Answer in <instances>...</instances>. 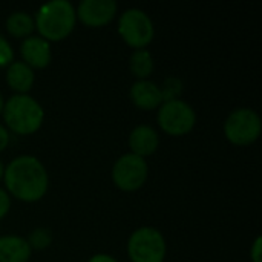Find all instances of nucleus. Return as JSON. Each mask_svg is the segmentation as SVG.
<instances>
[{"mask_svg":"<svg viewBox=\"0 0 262 262\" xmlns=\"http://www.w3.org/2000/svg\"><path fill=\"white\" fill-rule=\"evenodd\" d=\"M5 184L17 200L32 203L48 190V172L40 160L32 155H20L5 167Z\"/></svg>","mask_w":262,"mask_h":262,"instance_id":"nucleus-1","label":"nucleus"},{"mask_svg":"<svg viewBox=\"0 0 262 262\" xmlns=\"http://www.w3.org/2000/svg\"><path fill=\"white\" fill-rule=\"evenodd\" d=\"M35 28L45 40H63L75 26V8L68 0H51L41 5L35 15Z\"/></svg>","mask_w":262,"mask_h":262,"instance_id":"nucleus-2","label":"nucleus"},{"mask_svg":"<svg viewBox=\"0 0 262 262\" xmlns=\"http://www.w3.org/2000/svg\"><path fill=\"white\" fill-rule=\"evenodd\" d=\"M2 114L6 126L18 135L35 132L41 126L45 117L41 104L28 94H15L9 97Z\"/></svg>","mask_w":262,"mask_h":262,"instance_id":"nucleus-3","label":"nucleus"},{"mask_svg":"<svg viewBox=\"0 0 262 262\" xmlns=\"http://www.w3.org/2000/svg\"><path fill=\"white\" fill-rule=\"evenodd\" d=\"M127 253L132 262H163L166 258L164 236L154 227H141L130 235Z\"/></svg>","mask_w":262,"mask_h":262,"instance_id":"nucleus-4","label":"nucleus"},{"mask_svg":"<svg viewBox=\"0 0 262 262\" xmlns=\"http://www.w3.org/2000/svg\"><path fill=\"white\" fill-rule=\"evenodd\" d=\"M118 32L123 40L137 49H144L155 34L152 18L138 8L126 9L118 18Z\"/></svg>","mask_w":262,"mask_h":262,"instance_id":"nucleus-5","label":"nucleus"},{"mask_svg":"<svg viewBox=\"0 0 262 262\" xmlns=\"http://www.w3.org/2000/svg\"><path fill=\"white\" fill-rule=\"evenodd\" d=\"M261 129L259 114L249 107H239L233 111L224 123V134L227 140L238 146H247L258 140Z\"/></svg>","mask_w":262,"mask_h":262,"instance_id":"nucleus-6","label":"nucleus"},{"mask_svg":"<svg viewBox=\"0 0 262 262\" xmlns=\"http://www.w3.org/2000/svg\"><path fill=\"white\" fill-rule=\"evenodd\" d=\"M196 121L193 107L184 100L164 101L158 109V124L160 127L173 137H181L189 134Z\"/></svg>","mask_w":262,"mask_h":262,"instance_id":"nucleus-7","label":"nucleus"},{"mask_svg":"<svg viewBox=\"0 0 262 262\" xmlns=\"http://www.w3.org/2000/svg\"><path fill=\"white\" fill-rule=\"evenodd\" d=\"M147 172L149 167L144 158L135 154H124L112 167V180L118 189L132 192L146 183Z\"/></svg>","mask_w":262,"mask_h":262,"instance_id":"nucleus-8","label":"nucleus"},{"mask_svg":"<svg viewBox=\"0 0 262 262\" xmlns=\"http://www.w3.org/2000/svg\"><path fill=\"white\" fill-rule=\"evenodd\" d=\"M117 12V3L114 0H83L75 9L77 17L92 28L107 25Z\"/></svg>","mask_w":262,"mask_h":262,"instance_id":"nucleus-9","label":"nucleus"},{"mask_svg":"<svg viewBox=\"0 0 262 262\" xmlns=\"http://www.w3.org/2000/svg\"><path fill=\"white\" fill-rule=\"evenodd\" d=\"M20 54L23 57V63L29 68H45L49 64L52 57L49 41L37 35H31L23 40Z\"/></svg>","mask_w":262,"mask_h":262,"instance_id":"nucleus-10","label":"nucleus"},{"mask_svg":"<svg viewBox=\"0 0 262 262\" xmlns=\"http://www.w3.org/2000/svg\"><path fill=\"white\" fill-rule=\"evenodd\" d=\"M130 98L134 104L140 109H155L163 104L161 89L149 80H138L130 88Z\"/></svg>","mask_w":262,"mask_h":262,"instance_id":"nucleus-11","label":"nucleus"},{"mask_svg":"<svg viewBox=\"0 0 262 262\" xmlns=\"http://www.w3.org/2000/svg\"><path fill=\"white\" fill-rule=\"evenodd\" d=\"M160 144V138L157 130L152 126L141 124L137 126L130 135H129V146H130V154H135L141 158L152 155Z\"/></svg>","mask_w":262,"mask_h":262,"instance_id":"nucleus-12","label":"nucleus"},{"mask_svg":"<svg viewBox=\"0 0 262 262\" xmlns=\"http://www.w3.org/2000/svg\"><path fill=\"white\" fill-rule=\"evenodd\" d=\"M31 258V247L21 236L6 235L0 236V262H28Z\"/></svg>","mask_w":262,"mask_h":262,"instance_id":"nucleus-13","label":"nucleus"},{"mask_svg":"<svg viewBox=\"0 0 262 262\" xmlns=\"http://www.w3.org/2000/svg\"><path fill=\"white\" fill-rule=\"evenodd\" d=\"M6 83L18 94H26L34 84V71L23 61H12L6 71Z\"/></svg>","mask_w":262,"mask_h":262,"instance_id":"nucleus-14","label":"nucleus"},{"mask_svg":"<svg viewBox=\"0 0 262 262\" xmlns=\"http://www.w3.org/2000/svg\"><path fill=\"white\" fill-rule=\"evenodd\" d=\"M6 29L14 37H28L35 29V21L28 12L15 11L6 18Z\"/></svg>","mask_w":262,"mask_h":262,"instance_id":"nucleus-15","label":"nucleus"},{"mask_svg":"<svg viewBox=\"0 0 262 262\" xmlns=\"http://www.w3.org/2000/svg\"><path fill=\"white\" fill-rule=\"evenodd\" d=\"M129 68L138 80H146L154 71V58L147 49H135L129 60Z\"/></svg>","mask_w":262,"mask_h":262,"instance_id":"nucleus-16","label":"nucleus"},{"mask_svg":"<svg viewBox=\"0 0 262 262\" xmlns=\"http://www.w3.org/2000/svg\"><path fill=\"white\" fill-rule=\"evenodd\" d=\"M31 250L35 249V250H43L46 247L51 246L52 243V232L46 227H37L34 229L31 233H29V238L26 239Z\"/></svg>","mask_w":262,"mask_h":262,"instance_id":"nucleus-17","label":"nucleus"},{"mask_svg":"<svg viewBox=\"0 0 262 262\" xmlns=\"http://www.w3.org/2000/svg\"><path fill=\"white\" fill-rule=\"evenodd\" d=\"M161 89V94H163V103L164 101H170V100H177L183 91V83L180 78H175V77H169L164 80L163 83V88Z\"/></svg>","mask_w":262,"mask_h":262,"instance_id":"nucleus-18","label":"nucleus"},{"mask_svg":"<svg viewBox=\"0 0 262 262\" xmlns=\"http://www.w3.org/2000/svg\"><path fill=\"white\" fill-rule=\"evenodd\" d=\"M14 61V49L9 41L0 34V66H9Z\"/></svg>","mask_w":262,"mask_h":262,"instance_id":"nucleus-19","label":"nucleus"},{"mask_svg":"<svg viewBox=\"0 0 262 262\" xmlns=\"http://www.w3.org/2000/svg\"><path fill=\"white\" fill-rule=\"evenodd\" d=\"M9 207H11L9 195H8V192H6V190H3V189L0 187V220L8 213Z\"/></svg>","mask_w":262,"mask_h":262,"instance_id":"nucleus-20","label":"nucleus"},{"mask_svg":"<svg viewBox=\"0 0 262 262\" xmlns=\"http://www.w3.org/2000/svg\"><path fill=\"white\" fill-rule=\"evenodd\" d=\"M261 244H262L261 238H256V241H255V244H253V247H252V250H250V256H252V261L253 262H262Z\"/></svg>","mask_w":262,"mask_h":262,"instance_id":"nucleus-21","label":"nucleus"},{"mask_svg":"<svg viewBox=\"0 0 262 262\" xmlns=\"http://www.w3.org/2000/svg\"><path fill=\"white\" fill-rule=\"evenodd\" d=\"M8 143H9V134L6 130V127L3 124H0V152L8 147Z\"/></svg>","mask_w":262,"mask_h":262,"instance_id":"nucleus-22","label":"nucleus"},{"mask_svg":"<svg viewBox=\"0 0 262 262\" xmlns=\"http://www.w3.org/2000/svg\"><path fill=\"white\" fill-rule=\"evenodd\" d=\"M89 262H118L115 258L109 256V255H104V253H100V255H95L91 258Z\"/></svg>","mask_w":262,"mask_h":262,"instance_id":"nucleus-23","label":"nucleus"},{"mask_svg":"<svg viewBox=\"0 0 262 262\" xmlns=\"http://www.w3.org/2000/svg\"><path fill=\"white\" fill-rule=\"evenodd\" d=\"M3 173H5V166H3V163H2V160H0V180L3 178Z\"/></svg>","mask_w":262,"mask_h":262,"instance_id":"nucleus-24","label":"nucleus"},{"mask_svg":"<svg viewBox=\"0 0 262 262\" xmlns=\"http://www.w3.org/2000/svg\"><path fill=\"white\" fill-rule=\"evenodd\" d=\"M3 106H5V100H3V95H2V92H0V114H2V111H3Z\"/></svg>","mask_w":262,"mask_h":262,"instance_id":"nucleus-25","label":"nucleus"}]
</instances>
